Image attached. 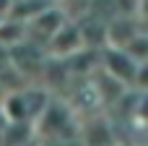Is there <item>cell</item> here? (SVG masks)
<instances>
[{
    "instance_id": "obj_3",
    "label": "cell",
    "mask_w": 148,
    "mask_h": 146,
    "mask_svg": "<svg viewBox=\"0 0 148 146\" xmlns=\"http://www.w3.org/2000/svg\"><path fill=\"white\" fill-rule=\"evenodd\" d=\"M26 39V24L21 21H13V18H0V47L10 50L16 44H21Z\"/></svg>"
},
{
    "instance_id": "obj_1",
    "label": "cell",
    "mask_w": 148,
    "mask_h": 146,
    "mask_svg": "<svg viewBox=\"0 0 148 146\" xmlns=\"http://www.w3.org/2000/svg\"><path fill=\"white\" fill-rule=\"evenodd\" d=\"M99 65L109 78H114L122 86H133V89H138V78L143 76V68H146V63H135L120 47H101L99 50Z\"/></svg>"
},
{
    "instance_id": "obj_4",
    "label": "cell",
    "mask_w": 148,
    "mask_h": 146,
    "mask_svg": "<svg viewBox=\"0 0 148 146\" xmlns=\"http://www.w3.org/2000/svg\"><path fill=\"white\" fill-rule=\"evenodd\" d=\"M10 3H13V0H0V18H5V16H8V10H10Z\"/></svg>"
},
{
    "instance_id": "obj_2",
    "label": "cell",
    "mask_w": 148,
    "mask_h": 146,
    "mask_svg": "<svg viewBox=\"0 0 148 146\" xmlns=\"http://www.w3.org/2000/svg\"><path fill=\"white\" fill-rule=\"evenodd\" d=\"M83 47V39H81V29H78V24L75 21H65L52 37H49V42H47V55H52V57H60V60H65V57H70L73 52H78Z\"/></svg>"
}]
</instances>
